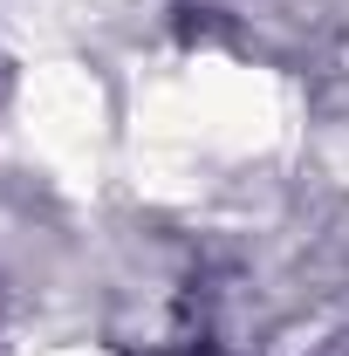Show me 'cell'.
<instances>
[{"label":"cell","instance_id":"7a4b0ae2","mask_svg":"<svg viewBox=\"0 0 349 356\" xmlns=\"http://www.w3.org/2000/svg\"><path fill=\"white\" fill-rule=\"evenodd\" d=\"M322 356H349V329L336 336V343H322Z\"/></svg>","mask_w":349,"mask_h":356},{"label":"cell","instance_id":"6da1fadb","mask_svg":"<svg viewBox=\"0 0 349 356\" xmlns=\"http://www.w3.org/2000/svg\"><path fill=\"white\" fill-rule=\"evenodd\" d=\"M137 356H233V350L213 336H185V343H158V350H137Z\"/></svg>","mask_w":349,"mask_h":356}]
</instances>
